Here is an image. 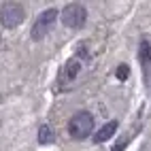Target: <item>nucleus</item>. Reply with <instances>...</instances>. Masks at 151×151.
<instances>
[{
  "label": "nucleus",
  "instance_id": "1",
  "mask_svg": "<svg viewBox=\"0 0 151 151\" xmlns=\"http://www.w3.org/2000/svg\"><path fill=\"white\" fill-rule=\"evenodd\" d=\"M92 130H94V117L89 115L87 111H81V113L73 115V119H70V124H68L70 136L77 138V140L87 138L89 134H92Z\"/></svg>",
  "mask_w": 151,
  "mask_h": 151
},
{
  "label": "nucleus",
  "instance_id": "2",
  "mask_svg": "<svg viewBox=\"0 0 151 151\" xmlns=\"http://www.w3.org/2000/svg\"><path fill=\"white\" fill-rule=\"evenodd\" d=\"M26 17V11L24 6L19 2H6L0 6V24H2L4 28H15L24 22Z\"/></svg>",
  "mask_w": 151,
  "mask_h": 151
},
{
  "label": "nucleus",
  "instance_id": "3",
  "mask_svg": "<svg viewBox=\"0 0 151 151\" xmlns=\"http://www.w3.org/2000/svg\"><path fill=\"white\" fill-rule=\"evenodd\" d=\"M55 17H58L55 9H47V11H43L38 15V19L34 22V28H32V38L34 41H41V38H45L51 32V28L55 24Z\"/></svg>",
  "mask_w": 151,
  "mask_h": 151
},
{
  "label": "nucleus",
  "instance_id": "4",
  "mask_svg": "<svg viewBox=\"0 0 151 151\" xmlns=\"http://www.w3.org/2000/svg\"><path fill=\"white\" fill-rule=\"evenodd\" d=\"M87 19V11L81 4H66L62 11V22L66 28H81Z\"/></svg>",
  "mask_w": 151,
  "mask_h": 151
},
{
  "label": "nucleus",
  "instance_id": "5",
  "mask_svg": "<svg viewBox=\"0 0 151 151\" xmlns=\"http://www.w3.org/2000/svg\"><path fill=\"white\" fill-rule=\"evenodd\" d=\"M81 68H83L81 60H79V58H70L66 62V66H64V70H62V75H60V81H62L64 85L73 83L75 79L79 77V73H81Z\"/></svg>",
  "mask_w": 151,
  "mask_h": 151
},
{
  "label": "nucleus",
  "instance_id": "6",
  "mask_svg": "<svg viewBox=\"0 0 151 151\" xmlns=\"http://www.w3.org/2000/svg\"><path fill=\"white\" fill-rule=\"evenodd\" d=\"M140 62L145 66V77H147V83H151V45L143 43L140 45Z\"/></svg>",
  "mask_w": 151,
  "mask_h": 151
},
{
  "label": "nucleus",
  "instance_id": "7",
  "mask_svg": "<svg viewBox=\"0 0 151 151\" xmlns=\"http://www.w3.org/2000/svg\"><path fill=\"white\" fill-rule=\"evenodd\" d=\"M115 130H117V122H109L106 126H102V128L96 132L94 140H96V143H104V140H109L111 136L115 134Z\"/></svg>",
  "mask_w": 151,
  "mask_h": 151
},
{
  "label": "nucleus",
  "instance_id": "8",
  "mask_svg": "<svg viewBox=\"0 0 151 151\" xmlns=\"http://www.w3.org/2000/svg\"><path fill=\"white\" fill-rule=\"evenodd\" d=\"M53 140V132L49 126H41V130H38V143L45 145V143H51Z\"/></svg>",
  "mask_w": 151,
  "mask_h": 151
},
{
  "label": "nucleus",
  "instance_id": "9",
  "mask_svg": "<svg viewBox=\"0 0 151 151\" xmlns=\"http://www.w3.org/2000/svg\"><path fill=\"white\" fill-rule=\"evenodd\" d=\"M117 77H119V79H126V77H128V66H126V64H122V66L117 68Z\"/></svg>",
  "mask_w": 151,
  "mask_h": 151
}]
</instances>
